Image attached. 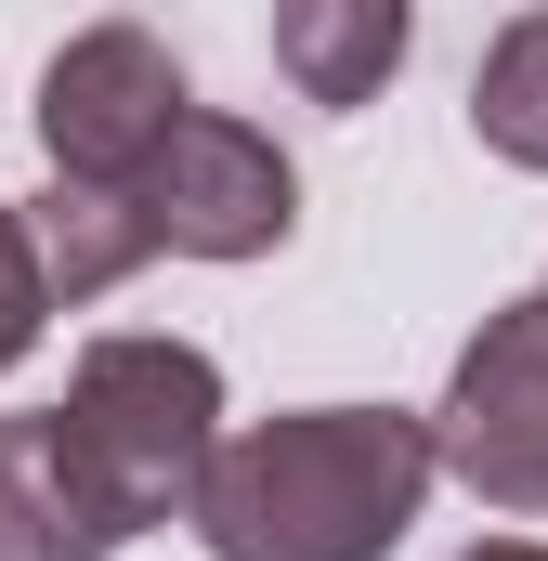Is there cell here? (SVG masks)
Instances as JSON below:
<instances>
[{"label": "cell", "mask_w": 548, "mask_h": 561, "mask_svg": "<svg viewBox=\"0 0 548 561\" xmlns=\"http://www.w3.org/2000/svg\"><path fill=\"white\" fill-rule=\"evenodd\" d=\"M431 419L406 405H287L209 444L183 523L209 561H392L431 496Z\"/></svg>", "instance_id": "6da1fadb"}, {"label": "cell", "mask_w": 548, "mask_h": 561, "mask_svg": "<svg viewBox=\"0 0 548 561\" xmlns=\"http://www.w3.org/2000/svg\"><path fill=\"white\" fill-rule=\"evenodd\" d=\"M66 444H79V470L105 483V510L157 536V523H183V496H196V470H209V444H222V366L196 353V340H157V327H118V340H92L79 366H66Z\"/></svg>", "instance_id": "7a4b0ae2"}, {"label": "cell", "mask_w": 548, "mask_h": 561, "mask_svg": "<svg viewBox=\"0 0 548 561\" xmlns=\"http://www.w3.org/2000/svg\"><path fill=\"white\" fill-rule=\"evenodd\" d=\"M144 262H262L300 236V170L262 118H222V105H183L170 144L118 183Z\"/></svg>", "instance_id": "3957f363"}, {"label": "cell", "mask_w": 548, "mask_h": 561, "mask_svg": "<svg viewBox=\"0 0 548 561\" xmlns=\"http://www.w3.org/2000/svg\"><path fill=\"white\" fill-rule=\"evenodd\" d=\"M431 470H457L483 510L548 523V313L536 300H496L431 405Z\"/></svg>", "instance_id": "277c9868"}, {"label": "cell", "mask_w": 548, "mask_h": 561, "mask_svg": "<svg viewBox=\"0 0 548 561\" xmlns=\"http://www.w3.org/2000/svg\"><path fill=\"white\" fill-rule=\"evenodd\" d=\"M196 92H183V66H170V39L132 26V13H105V26H79L53 66H39V157H53V183H132L144 157L170 144Z\"/></svg>", "instance_id": "5b68a950"}, {"label": "cell", "mask_w": 548, "mask_h": 561, "mask_svg": "<svg viewBox=\"0 0 548 561\" xmlns=\"http://www.w3.org/2000/svg\"><path fill=\"white\" fill-rule=\"evenodd\" d=\"M132 523L105 510V483L79 470L66 419H0V561H118Z\"/></svg>", "instance_id": "8992f818"}, {"label": "cell", "mask_w": 548, "mask_h": 561, "mask_svg": "<svg viewBox=\"0 0 548 561\" xmlns=\"http://www.w3.org/2000/svg\"><path fill=\"white\" fill-rule=\"evenodd\" d=\"M406 39H418V0H274V66L300 105H379L406 79Z\"/></svg>", "instance_id": "52a82bcc"}, {"label": "cell", "mask_w": 548, "mask_h": 561, "mask_svg": "<svg viewBox=\"0 0 548 561\" xmlns=\"http://www.w3.org/2000/svg\"><path fill=\"white\" fill-rule=\"evenodd\" d=\"M470 131L510 170H548V13H510L470 66Z\"/></svg>", "instance_id": "ba28073f"}, {"label": "cell", "mask_w": 548, "mask_h": 561, "mask_svg": "<svg viewBox=\"0 0 548 561\" xmlns=\"http://www.w3.org/2000/svg\"><path fill=\"white\" fill-rule=\"evenodd\" d=\"M39 327H53V275H39V236H26V209L0 196V379L39 353Z\"/></svg>", "instance_id": "9c48e42d"}, {"label": "cell", "mask_w": 548, "mask_h": 561, "mask_svg": "<svg viewBox=\"0 0 548 561\" xmlns=\"http://www.w3.org/2000/svg\"><path fill=\"white\" fill-rule=\"evenodd\" d=\"M457 561H548L536 536H483V549H457Z\"/></svg>", "instance_id": "30bf717a"}, {"label": "cell", "mask_w": 548, "mask_h": 561, "mask_svg": "<svg viewBox=\"0 0 548 561\" xmlns=\"http://www.w3.org/2000/svg\"><path fill=\"white\" fill-rule=\"evenodd\" d=\"M536 313H548V287H536Z\"/></svg>", "instance_id": "8fae6325"}]
</instances>
